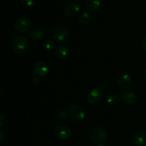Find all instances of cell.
I'll use <instances>...</instances> for the list:
<instances>
[{"label": "cell", "instance_id": "cell-2", "mask_svg": "<svg viewBox=\"0 0 146 146\" xmlns=\"http://www.w3.org/2000/svg\"><path fill=\"white\" fill-rule=\"evenodd\" d=\"M52 36L56 42L66 43L69 39L70 31L65 26H56L52 30Z\"/></svg>", "mask_w": 146, "mask_h": 146}, {"label": "cell", "instance_id": "cell-16", "mask_svg": "<svg viewBox=\"0 0 146 146\" xmlns=\"http://www.w3.org/2000/svg\"><path fill=\"white\" fill-rule=\"evenodd\" d=\"M43 48L46 51H51L56 48V42L51 38H46L43 42Z\"/></svg>", "mask_w": 146, "mask_h": 146}, {"label": "cell", "instance_id": "cell-3", "mask_svg": "<svg viewBox=\"0 0 146 146\" xmlns=\"http://www.w3.org/2000/svg\"><path fill=\"white\" fill-rule=\"evenodd\" d=\"M91 138L95 144L99 145L105 142L108 138V133L106 129L101 125H96L91 131Z\"/></svg>", "mask_w": 146, "mask_h": 146}, {"label": "cell", "instance_id": "cell-12", "mask_svg": "<svg viewBox=\"0 0 146 146\" xmlns=\"http://www.w3.org/2000/svg\"><path fill=\"white\" fill-rule=\"evenodd\" d=\"M54 51H55L56 56L60 60L66 59L69 56V51H68V47L62 44L56 46Z\"/></svg>", "mask_w": 146, "mask_h": 146}, {"label": "cell", "instance_id": "cell-23", "mask_svg": "<svg viewBox=\"0 0 146 146\" xmlns=\"http://www.w3.org/2000/svg\"><path fill=\"white\" fill-rule=\"evenodd\" d=\"M38 81H39V78H38V77L36 76V77H34V78H32V82L34 83V84H38Z\"/></svg>", "mask_w": 146, "mask_h": 146}, {"label": "cell", "instance_id": "cell-17", "mask_svg": "<svg viewBox=\"0 0 146 146\" xmlns=\"http://www.w3.org/2000/svg\"><path fill=\"white\" fill-rule=\"evenodd\" d=\"M91 14L88 12H83L78 17V22L81 24V25H87L89 24L90 21H91Z\"/></svg>", "mask_w": 146, "mask_h": 146}, {"label": "cell", "instance_id": "cell-26", "mask_svg": "<svg viewBox=\"0 0 146 146\" xmlns=\"http://www.w3.org/2000/svg\"><path fill=\"white\" fill-rule=\"evenodd\" d=\"M75 1H82V0H75Z\"/></svg>", "mask_w": 146, "mask_h": 146}, {"label": "cell", "instance_id": "cell-11", "mask_svg": "<svg viewBox=\"0 0 146 146\" xmlns=\"http://www.w3.org/2000/svg\"><path fill=\"white\" fill-rule=\"evenodd\" d=\"M132 77L128 74H122L118 76L117 79V85L121 89H126L129 88L132 84Z\"/></svg>", "mask_w": 146, "mask_h": 146}, {"label": "cell", "instance_id": "cell-6", "mask_svg": "<svg viewBox=\"0 0 146 146\" xmlns=\"http://www.w3.org/2000/svg\"><path fill=\"white\" fill-rule=\"evenodd\" d=\"M48 66L46 63L44 61H37L34 66V74L38 78H45L48 74Z\"/></svg>", "mask_w": 146, "mask_h": 146}, {"label": "cell", "instance_id": "cell-22", "mask_svg": "<svg viewBox=\"0 0 146 146\" xmlns=\"http://www.w3.org/2000/svg\"><path fill=\"white\" fill-rule=\"evenodd\" d=\"M4 137H5V135H4V133L1 130H0V143L2 142L4 139Z\"/></svg>", "mask_w": 146, "mask_h": 146}, {"label": "cell", "instance_id": "cell-7", "mask_svg": "<svg viewBox=\"0 0 146 146\" xmlns=\"http://www.w3.org/2000/svg\"><path fill=\"white\" fill-rule=\"evenodd\" d=\"M71 130L66 125H58L54 130V133L56 138L61 140H66L71 137Z\"/></svg>", "mask_w": 146, "mask_h": 146}, {"label": "cell", "instance_id": "cell-15", "mask_svg": "<svg viewBox=\"0 0 146 146\" xmlns=\"http://www.w3.org/2000/svg\"><path fill=\"white\" fill-rule=\"evenodd\" d=\"M44 32L40 28H35L30 32L29 38L34 41H39L43 38Z\"/></svg>", "mask_w": 146, "mask_h": 146}, {"label": "cell", "instance_id": "cell-10", "mask_svg": "<svg viewBox=\"0 0 146 146\" xmlns=\"http://www.w3.org/2000/svg\"><path fill=\"white\" fill-rule=\"evenodd\" d=\"M120 100L127 105H133L137 101V96L133 91H123L120 94Z\"/></svg>", "mask_w": 146, "mask_h": 146}, {"label": "cell", "instance_id": "cell-19", "mask_svg": "<svg viewBox=\"0 0 146 146\" xmlns=\"http://www.w3.org/2000/svg\"><path fill=\"white\" fill-rule=\"evenodd\" d=\"M21 2L24 7L27 8H31L36 4V0H21Z\"/></svg>", "mask_w": 146, "mask_h": 146}, {"label": "cell", "instance_id": "cell-20", "mask_svg": "<svg viewBox=\"0 0 146 146\" xmlns=\"http://www.w3.org/2000/svg\"><path fill=\"white\" fill-rule=\"evenodd\" d=\"M5 121H6L5 116L4 115V114H2L0 113V128H1V127H2L3 125H4V123H5Z\"/></svg>", "mask_w": 146, "mask_h": 146}, {"label": "cell", "instance_id": "cell-18", "mask_svg": "<svg viewBox=\"0 0 146 146\" xmlns=\"http://www.w3.org/2000/svg\"><path fill=\"white\" fill-rule=\"evenodd\" d=\"M119 101H120L119 96L115 95V94L110 95L109 96H108V98H106L107 104H108L109 106H116L117 104L119 103Z\"/></svg>", "mask_w": 146, "mask_h": 146}, {"label": "cell", "instance_id": "cell-24", "mask_svg": "<svg viewBox=\"0 0 146 146\" xmlns=\"http://www.w3.org/2000/svg\"><path fill=\"white\" fill-rule=\"evenodd\" d=\"M143 78H144V80L146 81V70L144 71V73H143Z\"/></svg>", "mask_w": 146, "mask_h": 146}, {"label": "cell", "instance_id": "cell-4", "mask_svg": "<svg viewBox=\"0 0 146 146\" xmlns=\"http://www.w3.org/2000/svg\"><path fill=\"white\" fill-rule=\"evenodd\" d=\"M32 21L28 18H21L15 21L14 29L19 34H25L32 28Z\"/></svg>", "mask_w": 146, "mask_h": 146}, {"label": "cell", "instance_id": "cell-1", "mask_svg": "<svg viewBox=\"0 0 146 146\" xmlns=\"http://www.w3.org/2000/svg\"><path fill=\"white\" fill-rule=\"evenodd\" d=\"M12 48L17 54H21L25 53L29 46V41L26 36H17L13 39Z\"/></svg>", "mask_w": 146, "mask_h": 146}, {"label": "cell", "instance_id": "cell-21", "mask_svg": "<svg viewBox=\"0 0 146 146\" xmlns=\"http://www.w3.org/2000/svg\"><path fill=\"white\" fill-rule=\"evenodd\" d=\"M141 46H142V48L143 49V51L146 52V36L144 37L142 39V41H141Z\"/></svg>", "mask_w": 146, "mask_h": 146}, {"label": "cell", "instance_id": "cell-8", "mask_svg": "<svg viewBox=\"0 0 146 146\" xmlns=\"http://www.w3.org/2000/svg\"><path fill=\"white\" fill-rule=\"evenodd\" d=\"M103 98V93L100 88H93L91 91L88 92L87 95V101L91 104L95 105L101 102Z\"/></svg>", "mask_w": 146, "mask_h": 146}, {"label": "cell", "instance_id": "cell-5", "mask_svg": "<svg viewBox=\"0 0 146 146\" xmlns=\"http://www.w3.org/2000/svg\"><path fill=\"white\" fill-rule=\"evenodd\" d=\"M68 114L75 121H82L86 117V111L81 106L74 105L70 108Z\"/></svg>", "mask_w": 146, "mask_h": 146}, {"label": "cell", "instance_id": "cell-13", "mask_svg": "<svg viewBox=\"0 0 146 146\" xmlns=\"http://www.w3.org/2000/svg\"><path fill=\"white\" fill-rule=\"evenodd\" d=\"M85 5L88 11L96 12L101 8L102 0H85Z\"/></svg>", "mask_w": 146, "mask_h": 146}, {"label": "cell", "instance_id": "cell-14", "mask_svg": "<svg viewBox=\"0 0 146 146\" xmlns=\"http://www.w3.org/2000/svg\"><path fill=\"white\" fill-rule=\"evenodd\" d=\"M133 142L136 146H146V132H138L133 138Z\"/></svg>", "mask_w": 146, "mask_h": 146}, {"label": "cell", "instance_id": "cell-25", "mask_svg": "<svg viewBox=\"0 0 146 146\" xmlns=\"http://www.w3.org/2000/svg\"><path fill=\"white\" fill-rule=\"evenodd\" d=\"M97 146H106V145H103V144H99V145H98Z\"/></svg>", "mask_w": 146, "mask_h": 146}, {"label": "cell", "instance_id": "cell-9", "mask_svg": "<svg viewBox=\"0 0 146 146\" xmlns=\"http://www.w3.org/2000/svg\"><path fill=\"white\" fill-rule=\"evenodd\" d=\"M81 10V6L76 2H71L66 5L64 9V15L68 18L76 17Z\"/></svg>", "mask_w": 146, "mask_h": 146}]
</instances>
